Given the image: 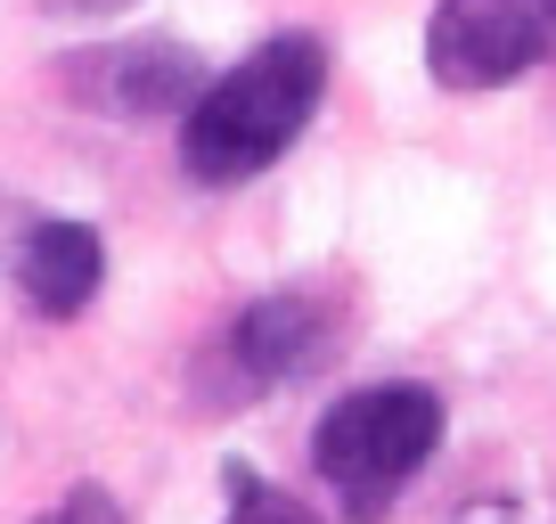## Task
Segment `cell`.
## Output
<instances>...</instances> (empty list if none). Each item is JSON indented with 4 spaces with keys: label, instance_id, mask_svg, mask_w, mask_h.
Listing matches in <instances>:
<instances>
[{
    "label": "cell",
    "instance_id": "5",
    "mask_svg": "<svg viewBox=\"0 0 556 524\" xmlns=\"http://www.w3.org/2000/svg\"><path fill=\"white\" fill-rule=\"evenodd\" d=\"M328 352H336V320H328L319 296H262V303H245L238 328H229V369H238V385L312 377Z\"/></svg>",
    "mask_w": 556,
    "mask_h": 524
},
{
    "label": "cell",
    "instance_id": "4",
    "mask_svg": "<svg viewBox=\"0 0 556 524\" xmlns=\"http://www.w3.org/2000/svg\"><path fill=\"white\" fill-rule=\"evenodd\" d=\"M532 58H540V34L523 0H434L426 66H434L442 90H500Z\"/></svg>",
    "mask_w": 556,
    "mask_h": 524
},
{
    "label": "cell",
    "instance_id": "11",
    "mask_svg": "<svg viewBox=\"0 0 556 524\" xmlns=\"http://www.w3.org/2000/svg\"><path fill=\"white\" fill-rule=\"evenodd\" d=\"M458 524H516V508H507V500H483V508H467Z\"/></svg>",
    "mask_w": 556,
    "mask_h": 524
},
{
    "label": "cell",
    "instance_id": "7",
    "mask_svg": "<svg viewBox=\"0 0 556 524\" xmlns=\"http://www.w3.org/2000/svg\"><path fill=\"white\" fill-rule=\"evenodd\" d=\"M222 524H319L303 500H287L278 484H262L254 467H229V516Z\"/></svg>",
    "mask_w": 556,
    "mask_h": 524
},
{
    "label": "cell",
    "instance_id": "1",
    "mask_svg": "<svg viewBox=\"0 0 556 524\" xmlns=\"http://www.w3.org/2000/svg\"><path fill=\"white\" fill-rule=\"evenodd\" d=\"M328 90V50L312 34H278L245 50L222 83H205L180 107V164L205 189H238V180L270 173L287 148L303 140V123L319 115Z\"/></svg>",
    "mask_w": 556,
    "mask_h": 524
},
{
    "label": "cell",
    "instance_id": "3",
    "mask_svg": "<svg viewBox=\"0 0 556 524\" xmlns=\"http://www.w3.org/2000/svg\"><path fill=\"white\" fill-rule=\"evenodd\" d=\"M74 107H99V115H180V107L205 90V58L180 50V41H106L58 66Z\"/></svg>",
    "mask_w": 556,
    "mask_h": 524
},
{
    "label": "cell",
    "instance_id": "10",
    "mask_svg": "<svg viewBox=\"0 0 556 524\" xmlns=\"http://www.w3.org/2000/svg\"><path fill=\"white\" fill-rule=\"evenodd\" d=\"M532 9V34H540V58H556V0H523Z\"/></svg>",
    "mask_w": 556,
    "mask_h": 524
},
{
    "label": "cell",
    "instance_id": "6",
    "mask_svg": "<svg viewBox=\"0 0 556 524\" xmlns=\"http://www.w3.org/2000/svg\"><path fill=\"white\" fill-rule=\"evenodd\" d=\"M106 279V246L90 222H34L17 238V287L41 320H74Z\"/></svg>",
    "mask_w": 556,
    "mask_h": 524
},
{
    "label": "cell",
    "instance_id": "2",
    "mask_svg": "<svg viewBox=\"0 0 556 524\" xmlns=\"http://www.w3.org/2000/svg\"><path fill=\"white\" fill-rule=\"evenodd\" d=\"M434 451H442V394L434 385H361V394L328 402L312 426V467L352 524H377L426 475Z\"/></svg>",
    "mask_w": 556,
    "mask_h": 524
},
{
    "label": "cell",
    "instance_id": "9",
    "mask_svg": "<svg viewBox=\"0 0 556 524\" xmlns=\"http://www.w3.org/2000/svg\"><path fill=\"white\" fill-rule=\"evenodd\" d=\"M41 17H115V9H131V0H34Z\"/></svg>",
    "mask_w": 556,
    "mask_h": 524
},
{
    "label": "cell",
    "instance_id": "8",
    "mask_svg": "<svg viewBox=\"0 0 556 524\" xmlns=\"http://www.w3.org/2000/svg\"><path fill=\"white\" fill-rule=\"evenodd\" d=\"M41 524H123V508L106 500L99 484H83V491H66V500H58V508H50Z\"/></svg>",
    "mask_w": 556,
    "mask_h": 524
}]
</instances>
